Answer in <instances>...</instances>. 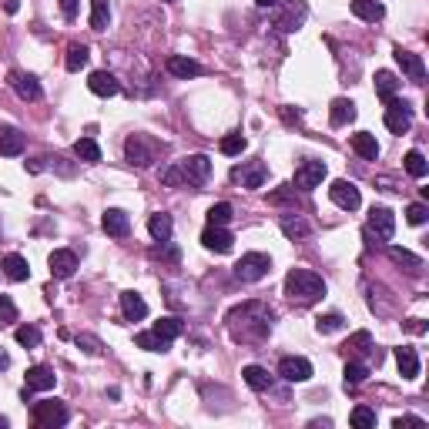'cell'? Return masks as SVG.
Returning <instances> with one entry per match:
<instances>
[{
    "label": "cell",
    "instance_id": "cell-1",
    "mask_svg": "<svg viewBox=\"0 0 429 429\" xmlns=\"http://www.w3.org/2000/svg\"><path fill=\"white\" fill-rule=\"evenodd\" d=\"M272 309L258 299H248V302L235 305L231 312L225 316L228 322V332L235 342H262L272 332Z\"/></svg>",
    "mask_w": 429,
    "mask_h": 429
},
{
    "label": "cell",
    "instance_id": "cell-2",
    "mask_svg": "<svg viewBox=\"0 0 429 429\" xmlns=\"http://www.w3.org/2000/svg\"><path fill=\"white\" fill-rule=\"evenodd\" d=\"M285 295L299 305H312L326 295V282L312 268H292L289 275H285Z\"/></svg>",
    "mask_w": 429,
    "mask_h": 429
},
{
    "label": "cell",
    "instance_id": "cell-3",
    "mask_svg": "<svg viewBox=\"0 0 429 429\" xmlns=\"http://www.w3.org/2000/svg\"><path fill=\"white\" fill-rule=\"evenodd\" d=\"M158 151H161V144L154 138H148V135H131L125 141V158L135 168H151L158 161Z\"/></svg>",
    "mask_w": 429,
    "mask_h": 429
},
{
    "label": "cell",
    "instance_id": "cell-4",
    "mask_svg": "<svg viewBox=\"0 0 429 429\" xmlns=\"http://www.w3.org/2000/svg\"><path fill=\"white\" fill-rule=\"evenodd\" d=\"M272 272V258L265 252H248L235 262V278L239 282H262Z\"/></svg>",
    "mask_w": 429,
    "mask_h": 429
},
{
    "label": "cell",
    "instance_id": "cell-5",
    "mask_svg": "<svg viewBox=\"0 0 429 429\" xmlns=\"http://www.w3.org/2000/svg\"><path fill=\"white\" fill-rule=\"evenodd\" d=\"M71 419L67 406L57 403V399H44V403H34V423L44 429H54V426H64Z\"/></svg>",
    "mask_w": 429,
    "mask_h": 429
},
{
    "label": "cell",
    "instance_id": "cell-6",
    "mask_svg": "<svg viewBox=\"0 0 429 429\" xmlns=\"http://www.w3.org/2000/svg\"><path fill=\"white\" fill-rule=\"evenodd\" d=\"M178 171L185 185H205L212 175V161H208V154H191L185 161H178Z\"/></svg>",
    "mask_w": 429,
    "mask_h": 429
},
{
    "label": "cell",
    "instance_id": "cell-7",
    "mask_svg": "<svg viewBox=\"0 0 429 429\" xmlns=\"http://www.w3.org/2000/svg\"><path fill=\"white\" fill-rule=\"evenodd\" d=\"M386 127L392 135H406L413 127V108L406 101H399V98H389L386 101Z\"/></svg>",
    "mask_w": 429,
    "mask_h": 429
},
{
    "label": "cell",
    "instance_id": "cell-8",
    "mask_svg": "<svg viewBox=\"0 0 429 429\" xmlns=\"http://www.w3.org/2000/svg\"><path fill=\"white\" fill-rule=\"evenodd\" d=\"M305 17H309L305 0H292V4H285V7L275 13V27L285 30V34H292V30H299V27L305 24Z\"/></svg>",
    "mask_w": 429,
    "mask_h": 429
},
{
    "label": "cell",
    "instance_id": "cell-9",
    "mask_svg": "<svg viewBox=\"0 0 429 429\" xmlns=\"http://www.w3.org/2000/svg\"><path fill=\"white\" fill-rule=\"evenodd\" d=\"M278 376L285 379V382H309L312 379V362L302 359V355H285L278 362Z\"/></svg>",
    "mask_w": 429,
    "mask_h": 429
},
{
    "label": "cell",
    "instance_id": "cell-10",
    "mask_svg": "<svg viewBox=\"0 0 429 429\" xmlns=\"http://www.w3.org/2000/svg\"><path fill=\"white\" fill-rule=\"evenodd\" d=\"M328 198L339 205L342 212H355L359 205H362V195L355 188L353 181H332V188H328Z\"/></svg>",
    "mask_w": 429,
    "mask_h": 429
},
{
    "label": "cell",
    "instance_id": "cell-11",
    "mask_svg": "<svg viewBox=\"0 0 429 429\" xmlns=\"http://www.w3.org/2000/svg\"><path fill=\"white\" fill-rule=\"evenodd\" d=\"M202 245L208 248V252L225 255V252H231L235 239H231V231H228L225 225H208V228L202 231Z\"/></svg>",
    "mask_w": 429,
    "mask_h": 429
},
{
    "label": "cell",
    "instance_id": "cell-12",
    "mask_svg": "<svg viewBox=\"0 0 429 429\" xmlns=\"http://www.w3.org/2000/svg\"><path fill=\"white\" fill-rule=\"evenodd\" d=\"M326 164L322 161H302L299 164V171H295V185L299 188H305V191H312V188H319L322 181H326Z\"/></svg>",
    "mask_w": 429,
    "mask_h": 429
},
{
    "label": "cell",
    "instance_id": "cell-13",
    "mask_svg": "<svg viewBox=\"0 0 429 429\" xmlns=\"http://www.w3.org/2000/svg\"><path fill=\"white\" fill-rule=\"evenodd\" d=\"M392 57H396L399 71H403L409 81H423V77H426V64H423V57H419V54L406 51V47H396V51H392Z\"/></svg>",
    "mask_w": 429,
    "mask_h": 429
},
{
    "label": "cell",
    "instance_id": "cell-14",
    "mask_svg": "<svg viewBox=\"0 0 429 429\" xmlns=\"http://www.w3.org/2000/svg\"><path fill=\"white\" fill-rule=\"evenodd\" d=\"M47 265H51L54 278H71L77 268V255L71 252V248H54L51 258H47Z\"/></svg>",
    "mask_w": 429,
    "mask_h": 429
},
{
    "label": "cell",
    "instance_id": "cell-15",
    "mask_svg": "<svg viewBox=\"0 0 429 429\" xmlns=\"http://www.w3.org/2000/svg\"><path fill=\"white\" fill-rule=\"evenodd\" d=\"M231 178H235V181H241V188L255 191V188H262V185H265V164L252 161V164H245V168H235V171H231Z\"/></svg>",
    "mask_w": 429,
    "mask_h": 429
},
{
    "label": "cell",
    "instance_id": "cell-16",
    "mask_svg": "<svg viewBox=\"0 0 429 429\" xmlns=\"http://www.w3.org/2000/svg\"><path fill=\"white\" fill-rule=\"evenodd\" d=\"M369 231H376L379 239H392L396 235V214L389 208H372L369 212Z\"/></svg>",
    "mask_w": 429,
    "mask_h": 429
},
{
    "label": "cell",
    "instance_id": "cell-17",
    "mask_svg": "<svg viewBox=\"0 0 429 429\" xmlns=\"http://www.w3.org/2000/svg\"><path fill=\"white\" fill-rule=\"evenodd\" d=\"M101 225H104V231H108L111 239H125L127 231H131V218H127L121 208H108L104 218H101Z\"/></svg>",
    "mask_w": 429,
    "mask_h": 429
},
{
    "label": "cell",
    "instance_id": "cell-18",
    "mask_svg": "<svg viewBox=\"0 0 429 429\" xmlns=\"http://www.w3.org/2000/svg\"><path fill=\"white\" fill-rule=\"evenodd\" d=\"M11 88L24 98V101H38L40 98V84L34 74H24V71H11Z\"/></svg>",
    "mask_w": 429,
    "mask_h": 429
},
{
    "label": "cell",
    "instance_id": "cell-19",
    "mask_svg": "<svg viewBox=\"0 0 429 429\" xmlns=\"http://www.w3.org/2000/svg\"><path fill=\"white\" fill-rule=\"evenodd\" d=\"M88 88H91V94H98V98H114V94L121 91V84H118V77L108 74V71H94V74L88 77Z\"/></svg>",
    "mask_w": 429,
    "mask_h": 429
},
{
    "label": "cell",
    "instance_id": "cell-20",
    "mask_svg": "<svg viewBox=\"0 0 429 429\" xmlns=\"http://www.w3.org/2000/svg\"><path fill=\"white\" fill-rule=\"evenodd\" d=\"M54 382H57V376H54L51 366H30L27 369V389L30 392H47V389H54Z\"/></svg>",
    "mask_w": 429,
    "mask_h": 429
},
{
    "label": "cell",
    "instance_id": "cell-21",
    "mask_svg": "<svg viewBox=\"0 0 429 429\" xmlns=\"http://www.w3.org/2000/svg\"><path fill=\"white\" fill-rule=\"evenodd\" d=\"M121 309H125L127 322H141V319L148 316V302L141 299L138 292H121Z\"/></svg>",
    "mask_w": 429,
    "mask_h": 429
},
{
    "label": "cell",
    "instance_id": "cell-22",
    "mask_svg": "<svg viewBox=\"0 0 429 429\" xmlns=\"http://www.w3.org/2000/svg\"><path fill=\"white\" fill-rule=\"evenodd\" d=\"M4 275L11 278V282H27L30 278V265H27L24 255H17V252L4 255Z\"/></svg>",
    "mask_w": 429,
    "mask_h": 429
},
{
    "label": "cell",
    "instance_id": "cell-23",
    "mask_svg": "<svg viewBox=\"0 0 429 429\" xmlns=\"http://www.w3.org/2000/svg\"><path fill=\"white\" fill-rule=\"evenodd\" d=\"M168 71L175 77H198L205 74V67L198 61H191V57H181V54H171L168 57Z\"/></svg>",
    "mask_w": 429,
    "mask_h": 429
},
{
    "label": "cell",
    "instance_id": "cell-24",
    "mask_svg": "<svg viewBox=\"0 0 429 429\" xmlns=\"http://www.w3.org/2000/svg\"><path fill=\"white\" fill-rule=\"evenodd\" d=\"M353 118H355V104L349 101V98H336V101H332V108H328V121H332V127H345Z\"/></svg>",
    "mask_w": 429,
    "mask_h": 429
},
{
    "label": "cell",
    "instance_id": "cell-25",
    "mask_svg": "<svg viewBox=\"0 0 429 429\" xmlns=\"http://www.w3.org/2000/svg\"><path fill=\"white\" fill-rule=\"evenodd\" d=\"M353 13L359 21H369V24H376L386 17V7H382V0H353Z\"/></svg>",
    "mask_w": 429,
    "mask_h": 429
},
{
    "label": "cell",
    "instance_id": "cell-26",
    "mask_svg": "<svg viewBox=\"0 0 429 429\" xmlns=\"http://www.w3.org/2000/svg\"><path fill=\"white\" fill-rule=\"evenodd\" d=\"M396 366H399L403 379H416L419 376V355H416V349L399 345V349H396Z\"/></svg>",
    "mask_w": 429,
    "mask_h": 429
},
{
    "label": "cell",
    "instance_id": "cell-27",
    "mask_svg": "<svg viewBox=\"0 0 429 429\" xmlns=\"http://www.w3.org/2000/svg\"><path fill=\"white\" fill-rule=\"evenodd\" d=\"M353 151L359 154V158H366V161H376V158H379L376 135H369V131H359V135H353Z\"/></svg>",
    "mask_w": 429,
    "mask_h": 429
},
{
    "label": "cell",
    "instance_id": "cell-28",
    "mask_svg": "<svg viewBox=\"0 0 429 429\" xmlns=\"http://www.w3.org/2000/svg\"><path fill=\"white\" fill-rule=\"evenodd\" d=\"M241 379H245V386L255 392L272 389V376H268V369H262V366H245L241 369Z\"/></svg>",
    "mask_w": 429,
    "mask_h": 429
},
{
    "label": "cell",
    "instance_id": "cell-29",
    "mask_svg": "<svg viewBox=\"0 0 429 429\" xmlns=\"http://www.w3.org/2000/svg\"><path fill=\"white\" fill-rule=\"evenodd\" d=\"M148 231H151V239L154 241H171V231H175V222H171V214H151L148 218Z\"/></svg>",
    "mask_w": 429,
    "mask_h": 429
},
{
    "label": "cell",
    "instance_id": "cell-30",
    "mask_svg": "<svg viewBox=\"0 0 429 429\" xmlns=\"http://www.w3.org/2000/svg\"><path fill=\"white\" fill-rule=\"evenodd\" d=\"M282 231H285V239H309V222H305L302 214H282Z\"/></svg>",
    "mask_w": 429,
    "mask_h": 429
},
{
    "label": "cell",
    "instance_id": "cell-31",
    "mask_svg": "<svg viewBox=\"0 0 429 429\" xmlns=\"http://www.w3.org/2000/svg\"><path fill=\"white\" fill-rule=\"evenodd\" d=\"M21 151H24V135L13 131V127L0 131V154H4V158H17Z\"/></svg>",
    "mask_w": 429,
    "mask_h": 429
},
{
    "label": "cell",
    "instance_id": "cell-32",
    "mask_svg": "<svg viewBox=\"0 0 429 429\" xmlns=\"http://www.w3.org/2000/svg\"><path fill=\"white\" fill-rule=\"evenodd\" d=\"M396 91H399V77L392 74V71H376V94L382 101H389L396 98Z\"/></svg>",
    "mask_w": 429,
    "mask_h": 429
},
{
    "label": "cell",
    "instance_id": "cell-33",
    "mask_svg": "<svg viewBox=\"0 0 429 429\" xmlns=\"http://www.w3.org/2000/svg\"><path fill=\"white\" fill-rule=\"evenodd\" d=\"M135 342H138V349H144V353H168V345H171V342L161 339L154 328H151V332H138Z\"/></svg>",
    "mask_w": 429,
    "mask_h": 429
},
{
    "label": "cell",
    "instance_id": "cell-34",
    "mask_svg": "<svg viewBox=\"0 0 429 429\" xmlns=\"http://www.w3.org/2000/svg\"><path fill=\"white\" fill-rule=\"evenodd\" d=\"M342 349H345V355H349V359H359V355L372 353V336H369V332H355V336L345 342Z\"/></svg>",
    "mask_w": 429,
    "mask_h": 429
},
{
    "label": "cell",
    "instance_id": "cell-35",
    "mask_svg": "<svg viewBox=\"0 0 429 429\" xmlns=\"http://www.w3.org/2000/svg\"><path fill=\"white\" fill-rule=\"evenodd\" d=\"M74 154L81 158V161H88V164L101 161V148H98V141H94V138H77L74 141Z\"/></svg>",
    "mask_w": 429,
    "mask_h": 429
},
{
    "label": "cell",
    "instance_id": "cell-36",
    "mask_svg": "<svg viewBox=\"0 0 429 429\" xmlns=\"http://www.w3.org/2000/svg\"><path fill=\"white\" fill-rule=\"evenodd\" d=\"M88 57L91 54L84 44H71V47H67V57H64V67H67L71 74H77L81 67H88Z\"/></svg>",
    "mask_w": 429,
    "mask_h": 429
},
{
    "label": "cell",
    "instance_id": "cell-37",
    "mask_svg": "<svg viewBox=\"0 0 429 429\" xmlns=\"http://www.w3.org/2000/svg\"><path fill=\"white\" fill-rule=\"evenodd\" d=\"M342 376H345V386H362L366 376H369V366H366V362H359V359H349Z\"/></svg>",
    "mask_w": 429,
    "mask_h": 429
},
{
    "label": "cell",
    "instance_id": "cell-38",
    "mask_svg": "<svg viewBox=\"0 0 429 429\" xmlns=\"http://www.w3.org/2000/svg\"><path fill=\"white\" fill-rule=\"evenodd\" d=\"M389 258L399 262V265H406V272H419V268H423V258H419V255L406 252V248H396V245L389 248Z\"/></svg>",
    "mask_w": 429,
    "mask_h": 429
},
{
    "label": "cell",
    "instance_id": "cell-39",
    "mask_svg": "<svg viewBox=\"0 0 429 429\" xmlns=\"http://www.w3.org/2000/svg\"><path fill=\"white\" fill-rule=\"evenodd\" d=\"M108 17H111L108 0H91V27H94V30H104V27H108Z\"/></svg>",
    "mask_w": 429,
    "mask_h": 429
},
{
    "label": "cell",
    "instance_id": "cell-40",
    "mask_svg": "<svg viewBox=\"0 0 429 429\" xmlns=\"http://www.w3.org/2000/svg\"><path fill=\"white\" fill-rule=\"evenodd\" d=\"M181 319H161V322H154V332H158V336H161V339H168V342H175L178 336H181Z\"/></svg>",
    "mask_w": 429,
    "mask_h": 429
},
{
    "label": "cell",
    "instance_id": "cell-41",
    "mask_svg": "<svg viewBox=\"0 0 429 429\" xmlns=\"http://www.w3.org/2000/svg\"><path fill=\"white\" fill-rule=\"evenodd\" d=\"M349 423H353L355 429H372V426H376V413H372L369 406H355L353 416H349Z\"/></svg>",
    "mask_w": 429,
    "mask_h": 429
},
{
    "label": "cell",
    "instance_id": "cell-42",
    "mask_svg": "<svg viewBox=\"0 0 429 429\" xmlns=\"http://www.w3.org/2000/svg\"><path fill=\"white\" fill-rule=\"evenodd\" d=\"M342 326H345V319H342L339 312H328V316H319L316 319V328L322 332V336H332V332H339Z\"/></svg>",
    "mask_w": 429,
    "mask_h": 429
},
{
    "label": "cell",
    "instance_id": "cell-43",
    "mask_svg": "<svg viewBox=\"0 0 429 429\" xmlns=\"http://www.w3.org/2000/svg\"><path fill=\"white\" fill-rule=\"evenodd\" d=\"M406 171H409L413 178H426L429 164H426V158H423V151H409V154H406Z\"/></svg>",
    "mask_w": 429,
    "mask_h": 429
},
{
    "label": "cell",
    "instance_id": "cell-44",
    "mask_svg": "<svg viewBox=\"0 0 429 429\" xmlns=\"http://www.w3.org/2000/svg\"><path fill=\"white\" fill-rule=\"evenodd\" d=\"M231 222V205L228 202H218L208 208V225H228Z\"/></svg>",
    "mask_w": 429,
    "mask_h": 429
},
{
    "label": "cell",
    "instance_id": "cell-45",
    "mask_svg": "<svg viewBox=\"0 0 429 429\" xmlns=\"http://www.w3.org/2000/svg\"><path fill=\"white\" fill-rule=\"evenodd\" d=\"M13 336H17V342L27 345V349H38V345H40V328L38 326H21Z\"/></svg>",
    "mask_w": 429,
    "mask_h": 429
},
{
    "label": "cell",
    "instance_id": "cell-46",
    "mask_svg": "<svg viewBox=\"0 0 429 429\" xmlns=\"http://www.w3.org/2000/svg\"><path fill=\"white\" fill-rule=\"evenodd\" d=\"M245 148H248V141L241 138V135H225V138H222V154H228V158L241 154Z\"/></svg>",
    "mask_w": 429,
    "mask_h": 429
},
{
    "label": "cell",
    "instance_id": "cell-47",
    "mask_svg": "<svg viewBox=\"0 0 429 429\" xmlns=\"http://www.w3.org/2000/svg\"><path fill=\"white\" fill-rule=\"evenodd\" d=\"M426 218H429V208L423 202H413L406 208V222H409V225H423Z\"/></svg>",
    "mask_w": 429,
    "mask_h": 429
},
{
    "label": "cell",
    "instance_id": "cell-48",
    "mask_svg": "<svg viewBox=\"0 0 429 429\" xmlns=\"http://www.w3.org/2000/svg\"><path fill=\"white\" fill-rule=\"evenodd\" d=\"M7 322H17V305L11 295H0V326H7Z\"/></svg>",
    "mask_w": 429,
    "mask_h": 429
},
{
    "label": "cell",
    "instance_id": "cell-49",
    "mask_svg": "<svg viewBox=\"0 0 429 429\" xmlns=\"http://www.w3.org/2000/svg\"><path fill=\"white\" fill-rule=\"evenodd\" d=\"M77 345H81V349H84L88 355H101V353H104V345L94 339V336H77Z\"/></svg>",
    "mask_w": 429,
    "mask_h": 429
},
{
    "label": "cell",
    "instance_id": "cell-50",
    "mask_svg": "<svg viewBox=\"0 0 429 429\" xmlns=\"http://www.w3.org/2000/svg\"><path fill=\"white\" fill-rule=\"evenodd\" d=\"M392 426H396V429H409V426L423 429V426H426V419H419V416H396V419H392Z\"/></svg>",
    "mask_w": 429,
    "mask_h": 429
},
{
    "label": "cell",
    "instance_id": "cell-51",
    "mask_svg": "<svg viewBox=\"0 0 429 429\" xmlns=\"http://www.w3.org/2000/svg\"><path fill=\"white\" fill-rule=\"evenodd\" d=\"M161 181H164V185H171V188H178V185H185V181H181V171H178V164H171V168H164V171H161Z\"/></svg>",
    "mask_w": 429,
    "mask_h": 429
},
{
    "label": "cell",
    "instance_id": "cell-52",
    "mask_svg": "<svg viewBox=\"0 0 429 429\" xmlns=\"http://www.w3.org/2000/svg\"><path fill=\"white\" fill-rule=\"evenodd\" d=\"M61 13L67 21H74L77 17V0H61Z\"/></svg>",
    "mask_w": 429,
    "mask_h": 429
},
{
    "label": "cell",
    "instance_id": "cell-53",
    "mask_svg": "<svg viewBox=\"0 0 429 429\" xmlns=\"http://www.w3.org/2000/svg\"><path fill=\"white\" fill-rule=\"evenodd\" d=\"M406 328H409L413 336H423V332H426V322H423V319H406Z\"/></svg>",
    "mask_w": 429,
    "mask_h": 429
},
{
    "label": "cell",
    "instance_id": "cell-54",
    "mask_svg": "<svg viewBox=\"0 0 429 429\" xmlns=\"http://www.w3.org/2000/svg\"><path fill=\"white\" fill-rule=\"evenodd\" d=\"M4 11H7V13H17V11H21V0H4Z\"/></svg>",
    "mask_w": 429,
    "mask_h": 429
},
{
    "label": "cell",
    "instance_id": "cell-55",
    "mask_svg": "<svg viewBox=\"0 0 429 429\" xmlns=\"http://www.w3.org/2000/svg\"><path fill=\"white\" fill-rule=\"evenodd\" d=\"M255 4H258V7H262V11H268V7H278V4H282V0H255Z\"/></svg>",
    "mask_w": 429,
    "mask_h": 429
},
{
    "label": "cell",
    "instance_id": "cell-56",
    "mask_svg": "<svg viewBox=\"0 0 429 429\" xmlns=\"http://www.w3.org/2000/svg\"><path fill=\"white\" fill-rule=\"evenodd\" d=\"M7 366H11V355H7L4 349H0V369H7Z\"/></svg>",
    "mask_w": 429,
    "mask_h": 429
},
{
    "label": "cell",
    "instance_id": "cell-57",
    "mask_svg": "<svg viewBox=\"0 0 429 429\" xmlns=\"http://www.w3.org/2000/svg\"><path fill=\"white\" fill-rule=\"evenodd\" d=\"M7 426H11V419H7L4 413H0V429H7Z\"/></svg>",
    "mask_w": 429,
    "mask_h": 429
},
{
    "label": "cell",
    "instance_id": "cell-58",
    "mask_svg": "<svg viewBox=\"0 0 429 429\" xmlns=\"http://www.w3.org/2000/svg\"><path fill=\"white\" fill-rule=\"evenodd\" d=\"M164 4H175V0H164Z\"/></svg>",
    "mask_w": 429,
    "mask_h": 429
}]
</instances>
